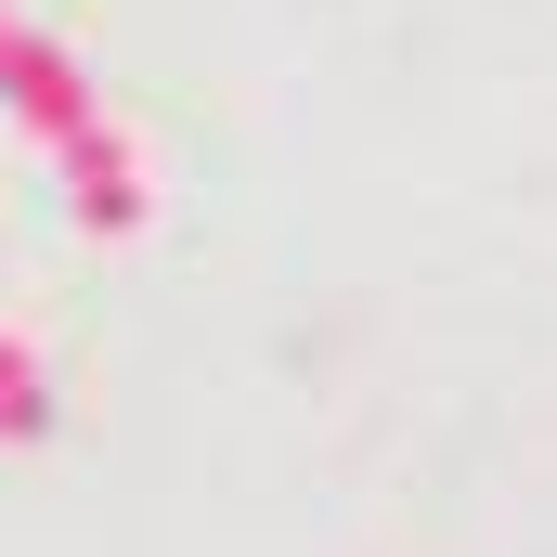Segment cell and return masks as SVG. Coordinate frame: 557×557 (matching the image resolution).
<instances>
[{"label":"cell","mask_w":557,"mask_h":557,"mask_svg":"<svg viewBox=\"0 0 557 557\" xmlns=\"http://www.w3.org/2000/svg\"><path fill=\"white\" fill-rule=\"evenodd\" d=\"M39 441H52V363L0 337V454H39Z\"/></svg>","instance_id":"1"}]
</instances>
